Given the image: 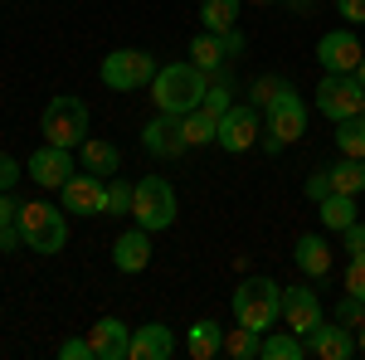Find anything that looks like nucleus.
<instances>
[{
    "instance_id": "obj_1",
    "label": "nucleus",
    "mask_w": 365,
    "mask_h": 360,
    "mask_svg": "<svg viewBox=\"0 0 365 360\" xmlns=\"http://www.w3.org/2000/svg\"><path fill=\"white\" fill-rule=\"evenodd\" d=\"M205 88H210L205 68H195V63H161L156 78H151V103H156V112L185 117V112L200 108Z\"/></svg>"
},
{
    "instance_id": "obj_2",
    "label": "nucleus",
    "mask_w": 365,
    "mask_h": 360,
    "mask_svg": "<svg viewBox=\"0 0 365 360\" xmlns=\"http://www.w3.org/2000/svg\"><path fill=\"white\" fill-rule=\"evenodd\" d=\"M234 322L253 331H273L282 322V287L273 277H244L234 287Z\"/></svg>"
},
{
    "instance_id": "obj_3",
    "label": "nucleus",
    "mask_w": 365,
    "mask_h": 360,
    "mask_svg": "<svg viewBox=\"0 0 365 360\" xmlns=\"http://www.w3.org/2000/svg\"><path fill=\"white\" fill-rule=\"evenodd\" d=\"M20 234H25V249L34 253H58L68 244V210L49 205V200H29L20 205Z\"/></svg>"
},
{
    "instance_id": "obj_4",
    "label": "nucleus",
    "mask_w": 365,
    "mask_h": 360,
    "mask_svg": "<svg viewBox=\"0 0 365 360\" xmlns=\"http://www.w3.org/2000/svg\"><path fill=\"white\" fill-rule=\"evenodd\" d=\"M39 132H44V141H54V146L78 151V146L88 141V103L73 98V93L54 98V103L44 108V117H39Z\"/></svg>"
},
{
    "instance_id": "obj_5",
    "label": "nucleus",
    "mask_w": 365,
    "mask_h": 360,
    "mask_svg": "<svg viewBox=\"0 0 365 360\" xmlns=\"http://www.w3.org/2000/svg\"><path fill=\"white\" fill-rule=\"evenodd\" d=\"M307 132V103L297 98V88L287 83L268 103V137H263V151H282V146H292V141H302Z\"/></svg>"
},
{
    "instance_id": "obj_6",
    "label": "nucleus",
    "mask_w": 365,
    "mask_h": 360,
    "mask_svg": "<svg viewBox=\"0 0 365 360\" xmlns=\"http://www.w3.org/2000/svg\"><path fill=\"white\" fill-rule=\"evenodd\" d=\"M132 220L141 229H170L175 224V190L166 175H141L137 180V200H132Z\"/></svg>"
},
{
    "instance_id": "obj_7",
    "label": "nucleus",
    "mask_w": 365,
    "mask_h": 360,
    "mask_svg": "<svg viewBox=\"0 0 365 360\" xmlns=\"http://www.w3.org/2000/svg\"><path fill=\"white\" fill-rule=\"evenodd\" d=\"M156 68L161 63L146 49H113V54L103 58V83L113 88V93H137V88H151Z\"/></svg>"
},
{
    "instance_id": "obj_8",
    "label": "nucleus",
    "mask_w": 365,
    "mask_h": 360,
    "mask_svg": "<svg viewBox=\"0 0 365 360\" xmlns=\"http://www.w3.org/2000/svg\"><path fill=\"white\" fill-rule=\"evenodd\" d=\"M317 112L331 117V122L361 117L365 112V83L356 73H322V83H317Z\"/></svg>"
},
{
    "instance_id": "obj_9",
    "label": "nucleus",
    "mask_w": 365,
    "mask_h": 360,
    "mask_svg": "<svg viewBox=\"0 0 365 360\" xmlns=\"http://www.w3.org/2000/svg\"><path fill=\"white\" fill-rule=\"evenodd\" d=\"M58 205L68 215H108V180L93 170H73L58 190Z\"/></svg>"
},
{
    "instance_id": "obj_10",
    "label": "nucleus",
    "mask_w": 365,
    "mask_h": 360,
    "mask_svg": "<svg viewBox=\"0 0 365 360\" xmlns=\"http://www.w3.org/2000/svg\"><path fill=\"white\" fill-rule=\"evenodd\" d=\"M365 58V44L356 39V29H327L317 39V63L322 73H356V63Z\"/></svg>"
},
{
    "instance_id": "obj_11",
    "label": "nucleus",
    "mask_w": 365,
    "mask_h": 360,
    "mask_svg": "<svg viewBox=\"0 0 365 360\" xmlns=\"http://www.w3.org/2000/svg\"><path fill=\"white\" fill-rule=\"evenodd\" d=\"M141 146H146V156H156V161H175V156L190 151V141L180 132V117H170V112H156V117L141 127Z\"/></svg>"
},
{
    "instance_id": "obj_12",
    "label": "nucleus",
    "mask_w": 365,
    "mask_h": 360,
    "mask_svg": "<svg viewBox=\"0 0 365 360\" xmlns=\"http://www.w3.org/2000/svg\"><path fill=\"white\" fill-rule=\"evenodd\" d=\"M25 170H29L34 185H44V190H63V180L78 170V161H73L68 146H54V141H49V146H39V151L25 161Z\"/></svg>"
},
{
    "instance_id": "obj_13",
    "label": "nucleus",
    "mask_w": 365,
    "mask_h": 360,
    "mask_svg": "<svg viewBox=\"0 0 365 360\" xmlns=\"http://www.w3.org/2000/svg\"><path fill=\"white\" fill-rule=\"evenodd\" d=\"M258 127H263V122H258V108H253V103L249 108L234 103V108L220 117V137H215V146H225V151L239 156V151H249L253 141H258Z\"/></svg>"
},
{
    "instance_id": "obj_14",
    "label": "nucleus",
    "mask_w": 365,
    "mask_h": 360,
    "mask_svg": "<svg viewBox=\"0 0 365 360\" xmlns=\"http://www.w3.org/2000/svg\"><path fill=\"white\" fill-rule=\"evenodd\" d=\"M302 341H307V356H317V360H351L356 356V336L341 322H317Z\"/></svg>"
},
{
    "instance_id": "obj_15",
    "label": "nucleus",
    "mask_w": 365,
    "mask_h": 360,
    "mask_svg": "<svg viewBox=\"0 0 365 360\" xmlns=\"http://www.w3.org/2000/svg\"><path fill=\"white\" fill-rule=\"evenodd\" d=\"M88 346H93V360H132V326L117 317H103V322H93Z\"/></svg>"
},
{
    "instance_id": "obj_16",
    "label": "nucleus",
    "mask_w": 365,
    "mask_h": 360,
    "mask_svg": "<svg viewBox=\"0 0 365 360\" xmlns=\"http://www.w3.org/2000/svg\"><path fill=\"white\" fill-rule=\"evenodd\" d=\"M282 322H287V331L307 336L317 322H327L322 297H317L312 287H282Z\"/></svg>"
},
{
    "instance_id": "obj_17",
    "label": "nucleus",
    "mask_w": 365,
    "mask_h": 360,
    "mask_svg": "<svg viewBox=\"0 0 365 360\" xmlns=\"http://www.w3.org/2000/svg\"><path fill=\"white\" fill-rule=\"evenodd\" d=\"M113 263H117V273H141L146 263H151V229H127V234H117V244H113Z\"/></svg>"
},
{
    "instance_id": "obj_18",
    "label": "nucleus",
    "mask_w": 365,
    "mask_h": 360,
    "mask_svg": "<svg viewBox=\"0 0 365 360\" xmlns=\"http://www.w3.org/2000/svg\"><path fill=\"white\" fill-rule=\"evenodd\" d=\"M175 356V331L166 322H146L132 331V360H170Z\"/></svg>"
},
{
    "instance_id": "obj_19",
    "label": "nucleus",
    "mask_w": 365,
    "mask_h": 360,
    "mask_svg": "<svg viewBox=\"0 0 365 360\" xmlns=\"http://www.w3.org/2000/svg\"><path fill=\"white\" fill-rule=\"evenodd\" d=\"M185 356H190V360H215V356H225V326H220L215 317H200L195 326L185 331Z\"/></svg>"
},
{
    "instance_id": "obj_20",
    "label": "nucleus",
    "mask_w": 365,
    "mask_h": 360,
    "mask_svg": "<svg viewBox=\"0 0 365 360\" xmlns=\"http://www.w3.org/2000/svg\"><path fill=\"white\" fill-rule=\"evenodd\" d=\"M292 258H297V268H302L307 277H327L331 273V249H327L322 234H302L297 249H292Z\"/></svg>"
},
{
    "instance_id": "obj_21",
    "label": "nucleus",
    "mask_w": 365,
    "mask_h": 360,
    "mask_svg": "<svg viewBox=\"0 0 365 360\" xmlns=\"http://www.w3.org/2000/svg\"><path fill=\"white\" fill-rule=\"evenodd\" d=\"M317 215H322V224L331 229V234H341V229H351V224L361 220V210H356V195H322L317 200Z\"/></svg>"
},
{
    "instance_id": "obj_22",
    "label": "nucleus",
    "mask_w": 365,
    "mask_h": 360,
    "mask_svg": "<svg viewBox=\"0 0 365 360\" xmlns=\"http://www.w3.org/2000/svg\"><path fill=\"white\" fill-rule=\"evenodd\" d=\"M78 161H83V170H93V175H117V166H122V151H117L113 141H98V137H88L83 146H78Z\"/></svg>"
},
{
    "instance_id": "obj_23",
    "label": "nucleus",
    "mask_w": 365,
    "mask_h": 360,
    "mask_svg": "<svg viewBox=\"0 0 365 360\" xmlns=\"http://www.w3.org/2000/svg\"><path fill=\"white\" fill-rule=\"evenodd\" d=\"M258 360H307V341L297 331H263Z\"/></svg>"
},
{
    "instance_id": "obj_24",
    "label": "nucleus",
    "mask_w": 365,
    "mask_h": 360,
    "mask_svg": "<svg viewBox=\"0 0 365 360\" xmlns=\"http://www.w3.org/2000/svg\"><path fill=\"white\" fill-rule=\"evenodd\" d=\"M327 175H331V190L336 195H361L365 190V161L361 156H341L336 166H327Z\"/></svg>"
},
{
    "instance_id": "obj_25",
    "label": "nucleus",
    "mask_w": 365,
    "mask_h": 360,
    "mask_svg": "<svg viewBox=\"0 0 365 360\" xmlns=\"http://www.w3.org/2000/svg\"><path fill=\"white\" fill-rule=\"evenodd\" d=\"M200 20H205L210 34L239 29V0H200Z\"/></svg>"
},
{
    "instance_id": "obj_26",
    "label": "nucleus",
    "mask_w": 365,
    "mask_h": 360,
    "mask_svg": "<svg viewBox=\"0 0 365 360\" xmlns=\"http://www.w3.org/2000/svg\"><path fill=\"white\" fill-rule=\"evenodd\" d=\"M180 132H185L190 146H210V141L220 137V117H215V112H205V108H195V112H185V117H180Z\"/></svg>"
},
{
    "instance_id": "obj_27",
    "label": "nucleus",
    "mask_w": 365,
    "mask_h": 360,
    "mask_svg": "<svg viewBox=\"0 0 365 360\" xmlns=\"http://www.w3.org/2000/svg\"><path fill=\"white\" fill-rule=\"evenodd\" d=\"M225 58H229L225 54V34H210V29H205L195 44H190V63H195V68H205V73H215Z\"/></svg>"
},
{
    "instance_id": "obj_28",
    "label": "nucleus",
    "mask_w": 365,
    "mask_h": 360,
    "mask_svg": "<svg viewBox=\"0 0 365 360\" xmlns=\"http://www.w3.org/2000/svg\"><path fill=\"white\" fill-rule=\"evenodd\" d=\"M258 351H263V331H253V326H234L225 336V356L234 360H258Z\"/></svg>"
},
{
    "instance_id": "obj_29",
    "label": "nucleus",
    "mask_w": 365,
    "mask_h": 360,
    "mask_svg": "<svg viewBox=\"0 0 365 360\" xmlns=\"http://www.w3.org/2000/svg\"><path fill=\"white\" fill-rule=\"evenodd\" d=\"M336 151L365 161V117H346V122H336Z\"/></svg>"
},
{
    "instance_id": "obj_30",
    "label": "nucleus",
    "mask_w": 365,
    "mask_h": 360,
    "mask_svg": "<svg viewBox=\"0 0 365 360\" xmlns=\"http://www.w3.org/2000/svg\"><path fill=\"white\" fill-rule=\"evenodd\" d=\"M132 200H137V185L122 175H108V215H132Z\"/></svg>"
},
{
    "instance_id": "obj_31",
    "label": "nucleus",
    "mask_w": 365,
    "mask_h": 360,
    "mask_svg": "<svg viewBox=\"0 0 365 360\" xmlns=\"http://www.w3.org/2000/svg\"><path fill=\"white\" fill-rule=\"evenodd\" d=\"M331 322H341V326H365V302L356 292H346L336 302V317H331Z\"/></svg>"
},
{
    "instance_id": "obj_32",
    "label": "nucleus",
    "mask_w": 365,
    "mask_h": 360,
    "mask_svg": "<svg viewBox=\"0 0 365 360\" xmlns=\"http://www.w3.org/2000/svg\"><path fill=\"white\" fill-rule=\"evenodd\" d=\"M282 88H287V83H282V78H273V73H268V78H258V83L249 88V103H253V108H263V112H268V103H273V98H278Z\"/></svg>"
},
{
    "instance_id": "obj_33",
    "label": "nucleus",
    "mask_w": 365,
    "mask_h": 360,
    "mask_svg": "<svg viewBox=\"0 0 365 360\" xmlns=\"http://www.w3.org/2000/svg\"><path fill=\"white\" fill-rule=\"evenodd\" d=\"M200 108H205V112H215V117H225V112L234 108V98H229V83H215V88H205V98H200Z\"/></svg>"
},
{
    "instance_id": "obj_34",
    "label": "nucleus",
    "mask_w": 365,
    "mask_h": 360,
    "mask_svg": "<svg viewBox=\"0 0 365 360\" xmlns=\"http://www.w3.org/2000/svg\"><path fill=\"white\" fill-rule=\"evenodd\" d=\"M346 292H356V297L365 302V253L351 258V268H346Z\"/></svg>"
},
{
    "instance_id": "obj_35",
    "label": "nucleus",
    "mask_w": 365,
    "mask_h": 360,
    "mask_svg": "<svg viewBox=\"0 0 365 360\" xmlns=\"http://www.w3.org/2000/svg\"><path fill=\"white\" fill-rule=\"evenodd\" d=\"M341 239H346V253H351V258H361L365 253V224L356 220L351 229H341Z\"/></svg>"
},
{
    "instance_id": "obj_36",
    "label": "nucleus",
    "mask_w": 365,
    "mask_h": 360,
    "mask_svg": "<svg viewBox=\"0 0 365 360\" xmlns=\"http://www.w3.org/2000/svg\"><path fill=\"white\" fill-rule=\"evenodd\" d=\"M58 360H93L88 336H83V341H78V336H73V341H63V346H58Z\"/></svg>"
},
{
    "instance_id": "obj_37",
    "label": "nucleus",
    "mask_w": 365,
    "mask_h": 360,
    "mask_svg": "<svg viewBox=\"0 0 365 360\" xmlns=\"http://www.w3.org/2000/svg\"><path fill=\"white\" fill-rule=\"evenodd\" d=\"M336 15L346 25H365V0H336Z\"/></svg>"
},
{
    "instance_id": "obj_38",
    "label": "nucleus",
    "mask_w": 365,
    "mask_h": 360,
    "mask_svg": "<svg viewBox=\"0 0 365 360\" xmlns=\"http://www.w3.org/2000/svg\"><path fill=\"white\" fill-rule=\"evenodd\" d=\"M25 244V234H20V224H0V253H15Z\"/></svg>"
},
{
    "instance_id": "obj_39",
    "label": "nucleus",
    "mask_w": 365,
    "mask_h": 360,
    "mask_svg": "<svg viewBox=\"0 0 365 360\" xmlns=\"http://www.w3.org/2000/svg\"><path fill=\"white\" fill-rule=\"evenodd\" d=\"M15 180H20V166H15V156H5V151H0V190H15Z\"/></svg>"
},
{
    "instance_id": "obj_40",
    "label": "nucleus",
    "mask_w": 365,
    "mask_h": 360,
    "mask_svg": "<svg viewBox=\"0 0 365 360\" xmlns=\"http://www.w3.org/2000/svg\"><path fill=\"white\" fill-rule=\"evenodd\" d=\"M307 195H312V200L331 195V175H327V170H312V175H307Z\"/></svg>"
},
{
    "instance_id": "obj_41",
    "label": "nucleus",
    "mask_w": 365,
    "mask_h": 360,
    "mask_svg": "<svg viewBox=\"0 0 365 360\" xmlns=\"http://www.w3.org/2000/svg\"><path fill=\"white\" fill-rule=\"evenodd\" d=\"M15 220H20V200L10 190H0V224H15Z\"/></svg>"
},
{
    "instance_id": "obj_42",
    "label": "nucleus",
    "mask_w": 365,
    "mask_h": 360,
    "mask_svg": "<svg viewBox=\"0 0 365 360\" xmlns=\"http://www.w3.org/2000/svg\"><path fill=\"white\" fill-rule=\"evenodd\" d=\"M356 351L365 356V326H356Z\"/></svg>"
},
{
    "instance_id": "obj_43",
    "label": "nucleus",
    "mask_w": 365,
    "mask_h": 360,
    "mask_svg": "<svg viewBox=\"0 0 365 360\" xmlns=\"http://www.w3.org/2000/svg\"><path fill=\"white\" fill-rule=\"evenodd\" d=\"M356 78H361V83H365V58H361V63H356Z\"/></svg>"
},
{
    "instance_id": "obj_44",
    "label": "nucleus",
    "mask_w": 365,
    "mask_h": 360,
    "mask_svg": "<svg viewBox=\"0 0 365 360\" xmlns=\"http://www.w3.org/2000/svg\"><path fill=\"white\" fill-rule=\"evenodd\" d=\"M253 5H278V0H253Z\"/></svg>"
},
{
    "instance_id": "obj_45",
    "label": "nucleus",
    "mask_w": 365,
    "mask_h": 360,
    "mask_svg": "<svg viewBox=\"0 0 365 360\" xmlns=\"http://www.w3.org/2000/svg\"><path fill=\"white\" fill-rule=\"evenodd\" d=\"M361 117H365V112H361Z\"/></svg>"
}]
</instances>
